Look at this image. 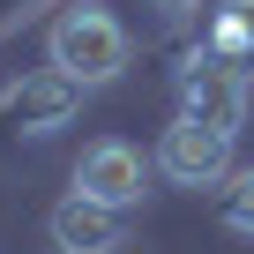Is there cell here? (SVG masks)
<instances>
[{"label": "cell", "mask_w": 254, "mask_h": 254, "mask_svg": "<svg viewBox=\"0 0 254 254\" xmlns=\"http://www.w3.org/2000/svg\"><path fill=\"white\" fill-rule=\"evenodd\" d=\"M45 53H53V67H60V75H75L82 90H97V82H112V75L127 67V53H135V38H127V23H120L112 8H97V0H82V8H67V15L53 23Z\"/></svg>", "instance_id": "6da1fadb"}, {"label": "cell", "mask_w": 254, "mask_h": 254, "mask_svg": "<svg viewBox=\"0 0 254 254\" xmlns=\"http://www.w3.org/2000/svg\"><path fill=\"white\" fill-rule=\"evenodd\" d=\"M180 120H202L217 135H239V120H247V60L187 53L180 60Z\"/></svg>", "instance_id": "7a4b0ae2"}, {"label": "cell", "mask_w": 254, "mask_h": 254, "mask_svg": "<svg viewBox=\"0 0 254 254\" xmlns=\"http://www.w3.org/2000/svg\"><path fill=\"white\" fill-rule=\"evenodd\" d=\"M157 172L180 180V187H217L232 172V135H217L202 120H172L165 142H157Z\"/></svg>", "instance_id": "3957f363"}, {"label": "cell", "mask_w": 254, "mask_h": 254, "mask_svg": "<svg viewBox=\"0 0 254 254\" xmlns=\"http://www.w3.org/2000/svg\"><path fill=\"white\" fill-rule=\"evenodd\" d=\"M142 180H150V165H142L135 142H90L82 165H75V194H90V202H105V209L142 202Z\"/></svg>", "instance_id": "277c9868"}, {"label": "cell", "mask_w": 254, "mask_h": 254, "mask_svg": "<svg viewBox=\"0 0 254 254\" xmlns=\"http://www.w3.org/2000/svg\"><path fill=\"white\" fill-rule=\"evenodd\" d=\"M75 112H82V82L60 75V67H38V75H23L8 90V120L23 127V135H53V127H67Z\"/></svg>", "instance_id": "5b68a950"}, {"label": "cell", "mask_w": 254, "mask_h": 254, "mask_svg": "<svg viewBox=\"0 0 254 254\" xmlns=\"http://www.w3.org/2000/svg\"><path fill=\"white\" fill-rule=\"evenodd\" d=\"M53 247L60 254H112L120 247V209H105L90 194H67L53 209Z\"/></svg>", "instance_id": "8992f818"}, {"label": "cell", "mask_w": 254, "mask_h": 254, "mask_svg": "<svg viewBox=\"0 0 254 254\" xmlns=\"http://www.w3.org/2000/svg\"><path fill=\"white\" fill-rule=\"evenodd\" d=\"M209 38H217L224 60H247V53H254V0H224L217 23H209Z\"/></svg>", "instance_id": "52a82bcc"}, {"label": "cell", "mask_w": 254, "mask_h": 254, "mask_svg": "<svg viewBox=\"0 0 254 254\" xmlns=\"http://www.w3.org/2000/svg\"><path fill=\"white\" fill-rule=\"evenodd\" d=\"M224 224H232V232H254V165L232 172V187H224Z\"/></svg>", "instance_id": "ba28073f"}, {"label": "cell", "mask_w": 254, "mask_h": 254, "mask_svg": "<svg viewBox=\"0 0 254 254\" xmlns=\"http://www.w3.org/2000/svg\"><path fill=\"white\" fill-rule=\"evenodd\" d=\"M157 8H172V15H180V8H194V0H157Z\"/></svg>", "instance_id": "9c48e42d"}]
</instances>
